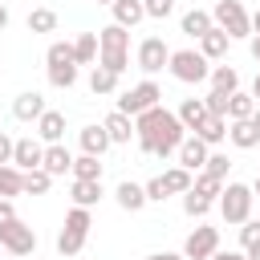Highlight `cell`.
I'll list each match as a JSON object with an SVG mask.
<instances>
[{"label": "cell", "instance_id": "1", "mask_svg": "<svg viewBox=\"0 0 260 260\" xmlns=\"http://www.w3.org/2000/svg\"><path fill=\"white\" fill-rule=\"evenodd\" d=\"M134 138L142 146V154H154V158H171L179 150V142L187 138L183 122L167 110V106H150L142 114H134Z\"/></svg>", "mask_w": 260, "mask_h": 260}, {"label": "cell", "instance_id": "2", "mask_svg": "<svg viewBox=\"0 0 260 260\" xmlns=\"http://www.w3.org/2000/svg\"><path fill=\"white\" fill-rule=\"evenodd\" d=\"M98 65H106L118 77L130 69V28H122V24L98 28Z\"/></svg>", "mask_w": 260, "mask_h": 260}, {"label": "cell", "instance_id": "3", "mask_svg": "<svg viewBox=\"0 0 260 260\" xmlns=\"http://www.w3.org/2000/svg\"><path fill=\"white\" fill-rule=\"evenodd\" d=\"M167 69H171V77L183 81V85H199V81H207V73H211L207 57H203L199 49H175L171 61H167Z\"/></svg>", "mask_w": 260, "mask_h": 260}, {"label": "cell", "instance_id": "4", "mask_svg": "<svg viewBox=\"0 0 260 260\" xmlns=\"http://www.w3.org/2000/svg\"><path fill=\"white\" fill-rule=\"evenodd\" d=\"M252 187L248 183H223V191H219V215H223V223H244L248 215H252Z\"/></svg>", "mask_w": 260, "mask_h": 260}, {"label": "cell", "instance_id": "5", "mask_svg": "<svg viewBox=\"0 0 260 260\" xmlns=\"http://www.w3.org/2000/svg\"><path fill=\"white\" fill-rule=\"evenodd\" d=\"M211 24L223 28L232 41L252 37V20H248V12H244V0H219V4L211 8Z\"/></svg>", "mask_w": 260, "mask_h": 260}, {"label": "cell", "instance_id": "6", "mask_svg": "<svg viewBox=\"0 0 260 260\" xmlns=\"http://www.w3.org/2000/svg\"><path fill=\"white\" fill-rule=\"evenodd\" d=\"M0 248L8 256H32L37 252V232L24 219H8V223H0Z\"/></svg>", "mask_w": 260, "mask_h": 260}, {"label": "cell", "instance_id": "7", "mask_svg": "<svg viewBox=\"0 0 260 260\" xmlns=\"http://www.w3.org/2000/svg\"><path fill=\"white\" fill-rule=\"evenodd\" d=\"M158 98H162V89H158V81H150V77H146V81H138V85H130V89H126V93L118 98V110L134 118V114H142V110H150V106H158Z\"/></svg>", "mask_w": 260, "mask_h": 260}, {"label": "cell", "instance_id": "8", "mask_svg": "<svg viewBox=\"0 0 260 260\" xmlns=\"http://www.w3.org/2000/svg\"><path fill=\"white\" fill-rule=\"evenodd\" d=\"M134 61H138V69H142V73L150 77V73L167 69V61H171V49H167V41H162V37H146V41L138 45Z\"/></svg>", "mask_w": 260, "mask_h": 260}, {"label": "cell", "instance_id": "9", "mask_svg": "<svg viewBox=\"0 0 260 260\" xmlns=\"http://www.w3.org/2000/svg\"><path fill=\"white\" fill-rule=\"evenodd\" d=\"M215 248H219V232L207 228V223H199V228L183 240V256H187V260H207Z\"/></svg>", "mask_w": 260, "mask_h": 260}, {"label": "cell", "instance_id": "10", "mask_svg": "<svg viewBox=\"0 0 260 260\" xmlns=\"http://www.w3.org/2000/svg\"><path fill=\"white\" fill-rule=\"evenodd\" d=\"M41 158H45V142L41 138H16L12 142V167H20V171H32V167H41Z\"/></svg>", "mask_w": 260, "mask_h": 260}, {"label": "cell", "instance_id": "11", "mask_svg": "<svg viewBox=\"0 0 260 260\" xmlns=\"http://www.w3.org/2000/svg\"><path fill=\"white\" fill-rule=\"evenodd\" d=\"M175 154H179V167H187V171L195 175V171H203V162H207V154H211V150H207V142H203V138L187 134V138L179 142V150H175Z\"/></svg>", "mask_w": 260, "mask_h": 260}, {"label": "cell", "instance_id": "12", "mask_svg": "<svg viewBox=\"0 0 260 260\" xmlns=\"http://www.w3.org/2000/svg\"><path fill=\"white\" fill-rule=\"evenodd\" d=\"M45 110H49V106H45V98H41L37 89L16 93V102H12V118H16V122H37Z\"/></svg>", "mask_w": 260, "mask_h": 260}, {"label": "cell", "instance_id": "13", "mask_svg": "<svg viewBox=\"0 0 260 260\" xmlns=\"http://www.w3.org/2000/svg\"><path fill=\"white\" fill-rule=\"evenodd\" d=\"M37 138L49 146V142H65V114L61 110H45L37 118Z\"/></svg>", "mask_w": 260, "mask_h": 260}, {"label": "cell", "instance_id": "14", "mask_svg": "<svg viewBox=\"0 0 260 260\" xmlns=\"http://www.w3.org/2000/svg\"><path fill=\"white\" fill-rule=\"evenodd\" d=\"M102 126H106V134H110V142H114V146H122V142H130V138H134V118H130V114H122V110L106 114V118H102Z\"/></svg>", "mask_w": 260, "mask_h": 260}, {"label": "cell", "instance_id": "15", "mask_svg": "<svg viewBox=\"0 0 260 260\" xmlns=\"http://www.w3.org/2000/svg\"><path fill=\"white\" fill-rule=\"evenodd\" d=\"M228 45H232V37L223 32V28H207L203 37H199V53L207 57V61H219V57H228Z\"/></svg>", "mask_w": 260, "mask_h": 260}, {"label": "cell", "instance_id": "16", "mask_svg": "<svg viewBox=\"0 0 260 260\" xmlns=\"http://www.w3.org/2000/svg\"><path fill=\"white\" fill-rule=\"evenodd\" d=\"M77 142H81V154H98V158H102V154H106V150L114 146L102 122H98V126H85V130L77 134Z\"/></svg>", "mask_w": 260, "mask_h": 260}, {"label": "cell", "instance_id": "17", "mask_svg": "<svg viewBox=\"0 0 260 260\" xmlns=\"http://www.w3.org/2000/svg\"><path fill=\"white\" fill-rule=\"evenodd\" d=\"M114 199H118L122 211H142V207H146V191H142V183H130V179H122V183L114 187Z\"/></svg>", "mask_w": 260, "mask_h": 260}, {"label": "cell", "instance_id": "18", "mask_svg": "<svg viewBox=\"0 0 260 260\" xmlns=\"http://www.w3.org/2000/svg\"><path fill=\"white\" fill-rule=\"evenodd\" d=\"M191 134H195V138H203L207 146H219V142L228 138V118H219V114H207V118H203V122H199Z\"/></svg>", "mask_w": 260, "mask_h": 260}, {"label": "cell", "instance_id": "19", "mask_svg": "<svg viewBox=\"0 0 260 260\" xmlns=\"http://www.w3.org/2000/svg\"><path fill=\"white\" fill-rule=\"evenodd\" d=\"M41 167H45V171L57 179V175H65V171L73 167V154L65 150V142H49V146H45V158H41Z\"/></svg>", "mask_w": 260, "mask_h": 260}, {"label": "cell", "instance_id": "20", "mask_svg": "<svg viewBox=\"0 0 260 260\" xmlns=\"http://www.w3.org/2000/svg\"><path fill=\"white\" fill-rule=\"evenodd\" d=\"M102 195H106L102 191V179H73V187H69V199L77 207H93Z\"/></svg>", "mask_w": 260, "mask_h": 260}, {"label": "cell", "instance_id": "21", "mask_svg": "<svg viewBox=\"0 0 260 260\" xmlns=\"http://www.w3.org/2000/svg\"><path fill=\"white\" fill-rule=\"evenodd\" d=\"M228 142H232V146H240V150H252V146L260 142V130L252 126V118H240V122H232V126H228Z\"/></svg>", "mask_w": 260, "mask_h": 260}, {"label": "cell", "instance_id": "22", "mask_svg": "<svg viewBox=\"0 0 260 260\" xmlns=\"http://www.w3.org/2000/svg\"><path fill=\"white\" fill-rule=\"evenodd\" d=\"M175 118L183 122V130H195V126L207 118V106H203V98H183V102H179V110H175Z\"/></svg>", "mask_w": 260, "mask_h": 260}, {"label": "cell", "instance_id": "23", "mask_svg": "<svg viewBox=\"0 0 260 260\" xmlns=\"http://www.w3.org/2000/svg\"><path fill=\"white\" fill-rule=\"evenodd\" d=\"M110 12H114V24H122V28H134V24L146 16V12H142V0H114Z\"/></svg>", "mask_w": 260, "mask_h": 260}, {"label": "cell", "instance_id": "24", "mask_svg": "<svg viewBox=\"0 0 260 260\" xmlns=\"http://www.w3.org/2000/svg\"><path fill=\"white\" fill-rule=\"evenodd\" d=\"M12 195H24V171L12 162H0V199H12Z\"/></svg>", "mask_w": 260, "mask_h": 260}, {"label": "cell", "instance_id": "25", "mask_svg": "<svg viewBox=\"0 0 260 260\" xmlns=\"http://www.w3.org/2000/svg\"><path fill=\"white\" fill-rule=\"evenodd\" d=\"M118 89V73H110L106 65H93L89 69V93L93 98H106V93H114Z\"/></svg>", "mask_w": 260, "mask_h": 260}, {"label": "cell", "instance_id": "26", "mask_svg": "<svg viewBox=\"0 0 260 260\" xmlns=\"http://www.w3.org/2000/svg\"><path fill=\"white\" fill-rule=\"evenodd\" d=\"M73 61L77 65H98V32H81L73 41Z\"/></svg>", "mask_w": 260, "mask_h": 260}, {"label": "cell", "instance_id": "27", "mask_svg": "<svg viewBox=\"0 0 260 260\" xmlns=\"http://www.w3.org/2000/svg\"><path fill=\"white\" fill-rule=\"evenodd\" d=\"M207 77H211V89H223V93H236V89H240V73H236V65H215Z\"/></svg>", "mask_w": 260, "mask_h": 260}, {"label": "cell", "instance_id": "28", "mask_svg": "<svg viewBox=\"0 0 260 260\" xmlns=\"http://www.w3.org/2000/svg\"><path fill=\"white\" fill-rule=\"evenodd\" d=\"M252 110H256V98L252 93H228V122H240V118H252Z\"/></svg>", "mask_w": 260, "mask_h": 260}, {"label": "cell", "instance_id": "29", "mask_svg": "<svg viewBox=\"0 0 260 260\" xmlns=\"http://www.w3.org/2000/svg\"><path fill=\"white\" fill-rule=\"evenodd\" d=\"M191 191L215 203V199H219V191H223V179H215V175H207V171H195V179H191Z\"/></svg>", "mask_w": 260, "mask_h": 260}, {"label": "cell", "instance_id": "30", "mask_svg": "<svg viewBox=\"0 0 260 260\" xmlns=\"http://www.w3.org/2000/svg\"><path fill=\"white\" fill-rule=\"evenodd\" d=\"M207 28H211V12H203V8L183 12V32H187V37H195V41H199Z\"/></svg>", "mask_w": 260, "mask_h": 260}, {"label": "cell", "instance_id": "31", "mask_svg": "<svg viewBox=\"0 0 260 260\" xmlns=\"http://www.w3.org/2000/svg\"><path fill=\"white\" fill-rule=\"evenodd\" d=\"M24 24H28V32H57V12L53 8H32Z\"/></svg>", "mask_w": 260, "mask_h": 260}, {"label": "cell", "instance_id": "32", "mask_svg": "<svg viewBox=\"0 0 260 260\" xmlns=\"http://www.w3.org/2000/svg\"><path fill=\"white\" fill-rule=\"evenodd\" d=\"M191 171L187 167H171V171H162V183H167V191L171 195H183V191H191Z\"/></svg>", "mask_w": 260, "mask_h": 260}, {"label": "cell", "instance_id": "33", "mask_svg": "<svg viewBox=\"0 0 260 260\" xmlns=\"http://www.w3.org/2000/svg\"><path fill=\"white\" fill-rule=\"evenodd\" d=\"M53 187V175L45 171V167H32V171H24V195H45Z\"/></svg>", "mask_w": 260, "mask_h": 260}, {"label": "cell", "instance_id": "34", "mask_svg": "<svg viewBox=\"0 0 260 260\" xmlns=\"http://www.w3.org/2000/svg\"><path fill=\"white\" fill-rule=\"evenodd\" d=\"M73 179H102V158L98 154H81V158H73Z\"/></svg>", "mask_w": 260, "mask_h": 260}, {"label": "cell", "instance_id": "35", "mask_svg": "<svg viewBox=\"0 0 260 260\" xmlns=\"http://www.w3.org/2000/svg\"><path fill=\"white\" fill-rule=\"evenodd\" d=\"M81 248H85V236H81V232H69V228H61V236H57V252H61L65 260H73Z\"/></svg>", "mask_w": 260, "mask_h": 260}, {"label": "cell", "instance_id": "36", "mask_svg": "<svg viewBox=\"0 0 260 260\" xmlns=\"http://www.w3.org/2000/svg\"><path fill=\"white\" fill-rule=\"evenodd\" d=\"M65 228L69 232H81V236H89V228H93V215H89V207H69V215H65Z\"/></svg>", "mask_w": 260, "mask_h": 260}, {"label": "cell", "instance_id": "37", "mask_svg": "<svg viewBox=\"0 0 260 260\" xmlns=\"http://www.w3.org/2000/svg\"><path fill=\"white\" fill-rule=\"evenodd\" d=\"M183 211H187L191 219H203V215L211 211V199H203V195H195V191H183Z\"/></svg>", "mask_w": 260, "mask_h": 260}, {"label": "cell", "instance_id": "38", "mask_svg": "<svg viewBox=\"0 0 260 260\" xmlns=\"http://www.w3.org/2000/svg\"><path fill=\"white\" fill-rule=\"evenodd\" d=\"M256 244H260V219H252V215H248V219L240 223V248L248 252V248H256Z\"/></svg>", "mask_w": 260, "mask_h": 260}, {"label": "cell", "instance_id": "39", "mask_svg": "<svg viewBox=\"0 0 260 260\" xmlns=\"http://www.w3.org/2000/svg\"><path fill=\"white\" fill-rule=\"evenodd\" d=\"M142 12L154 16V20H167L175 12V0H142Z\"/></svg>", "mask_w": 260, "mask_h": 260}, {"label": "cell", "instance_id": "40", "mask_svg": "<svg viewBox=\"0 0 260 260\" xmlns=\"http://www.w3.org/2000/svg\"><path fill=\"white\" fill-rule=\"evenodd\" d=\"M203 106H207V114H219V118H228V93H223V89H211V93L203 98Z\"/></svg>", "mask_w": 260, "mask_h": 260}, {"label": "cell", "instance_id": "41", "mask_svg": "<svg viewBox=\"0 0 260 260\" xmlns=\"http://www.w3.org/2000/svg\"><path fill=\"white\" fill-rule=\"evenodd\" d=\"M142 191H146V203H162L171 191H167V183H162V175H154L150 183H142Z\"/></svg>", "mask_w": 260, "mask_h": 260}, {"label": "cell", "instance_id": "42", "mask_svg": "<svg viewBox=\"0 0 260 260\" xmlns=\"http://www.w3.org/2000/svg\"><path fill=\"white\" fill-rule=\"evenodd\" d=\"M228 154H207V162H203V171L207 175H215V179H228Z\"/></svg>", "mask_w": 260, "mask_h": 260}, {"label": "cell", "instance_id": "43", "mask_svg": "<svg viewBox=\"0 0 260 260\" xmlns=\"http://www.w3.org/2000/svg\"><path fill=\"white\" fill-rule=\"evenodd\" d=\"M12 142H16V138H8V134L0 130V162H12Z\"/></svg>", "mask_w": 260, "mask_h": 260}, {"label": "cell", "instance_id": "44", "mask_svg": "<svg viewBox=\"0 0 260 260\" xmlns=\"http://www.w3.org/2000/svg\"><path fill=\"white\" fill-rule=\"evenodd\" d=\"M207 260H248V252H232V248L223 252V248H215V252H211Z\"/></svg>", "mask_w": 260, "mask_h": 260}, {"label": "cell", "instance_id": "45", "mask_svg": "<svg viewBox=\"0 0 260 260\" xmlns=\"http://www.w3.org/2000/svg\"><path fill=\"white\" fill-rule=\"evenodd\" d=\"M8 219H16V207H12V199H0V223H8Z\"/></svg>", "mask_w": 260, "mask_h": 260}, {"label": "cell", "instance_id": "46", "mask_svg": "<svg viewBox=\"0 0 260 260\" xmlns=\"http://www.w3.org/2000/svg\"><path fill=\"white\" fill-rule=\"evenodd\" d=\"M146 260H187L183 252H154V256H146Z\"/></svg>", "mask_w": 260, "mask_h": 260}, {"label": "cell", "instance_id": "47", "mask_svg": "<svg viewBox=\"0 0 260 260\" xmlns=\"http://www.w3.org/2000/svg\"><path fill=\"white\" fill-rule=\"evenodd\" d=\"M248 49H252V57L260 61V32H252V45H248Z\"/></svg>", "mask_w": 260, "mask_h": 260}, {"label": "cell", "instance_id": "48", "mask_svg": "<svg viewBox=\"0 0 260 260\" xmlns=\"http://www.w3.org/2000/svg\"><path fill=\"white\" fill-rule=\"evenodd\" d=\"M248 20H252V32H260V8H256V12L248 16Z\"/></svg>", "mask_w": 260, "mask_h": 260}, {"label": "cell", "instance_id": "49", "mask_svg": "<svg viewBox=\"0 0 260 260\" xmlns=\"http://www.w3.org/2000/svg\"><path fill=\"white\" fill-rule=\"evenodd\" d=\"M4 28H8V8L0 4V32H4Z\"/></svg>", "mask_w": 260, "mask_h": 260}, {"label": "cell", "instance_id": "50", "mask_svg": "<svg viewBox=\"0 0 260 260\" xmlns=\"http://www.w3.org/2000/svg\"><path fill=\"white\" fill-rule=\"evenodd\" d=\"M252 126L260 130V102H256V110H252Z\"/></svg>", "mask_w": 260, "mask_h": 260}, {"label": "cell", "instance_id": "51", "mask_svg": "<svg viewBox=\"0 0 260 260\" xmlns=\"http://www.w3.org/2000/svg\"><path fill=\"white\" fill-rule=\"evenodd\" d=\"M252 98L260 102V73H256V81H252Z\"/></svg>", "mask_w": 260, "mask_h": 260}, {"label": "cell", "instance_id": "52", "mask_svg": "<svg viewBox=\"0 0 260 260\" xmlns=\"http://www.w3.org/2000/svg\"><path fill=\"white\" fill-rule=\"evenodd\" d=\"M248 260H260V244H256V248H248Z\"/></svg>", "mask_w": 260, "mask_h": 260}, {"label": "cell", "instance_id": "53", "mask_svg": "<svg viewBox=\"0 0 260 260\" xmlns=\"http://www.w3.org/2000/svg\"><path fill=\"white\" fill-rule=\"evenodd\" d=\"M252 195H260V171H256V183H252Z\"/></svg>", "mask_w": 260, "mask_h": 260}, {"label": "cell", "instance_id": "54", "mask_svg": "<svg viewBox=\"0 0 260 260\" xmlns=\"http://www.w3.org/2000/svg\"><path fill=\"white\" fill-rule=\"evenodd\" d=\"M98 4H106V8H110V4H114V0H98Z\"/></svg>", "mask_w": 260, "mask_h": 260}, {"label": "cell", "instance_id": "55", "mask_svg": "<svg viewBox=\"0 0 260 260\" xmlns=\"http://www.w3.org/2000/svg\"><path fill=\"white\" fill-rule=\"evenodd\" d=\"M16 260H32V256H16Z\"/></svg>", "mask_w": 260, "mask_h": 260}, {"label": "cell", "instance_id": "56", "mask_svg": "<svg viewBox=\"0 0 260 260\" xmlns=\"http://www.w3.org/2000/svg\"><path fill=\"white\" fill-rule=\"evenodd\" d=\"M0 252H4V248H0Z\"/></svg>", "mask_w": 260, "mask_h": 260}]
</instances>
